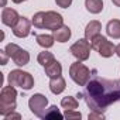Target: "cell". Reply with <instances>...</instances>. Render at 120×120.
I'll use <instances>...</instances> for the list:
<instances>
[{"mask_svg": "<svg viewBox=\"0 0 120 120\" xmlns=\"http://www.w3.org/2000/svg\"><path fill=\"white\" fill-rule=\"evenodd\" d=\"M61 106H62L65 110H75V109H78L79 103H78V100H76L75 98H72V96H67V98H62V100H61Z\"/></svg>", "mask_w": 120, "mask_h": 120, "instance_id": "44dd1931", "label": "cell"}, {"mask_svg": "<svg viewBox=\"0 0 120 120\" xmlns=\"http://www.w3.org/2000/svg\"><path fill=\"white\" fill-rule=\"evenodd\" d=\"M85 7L92 14H99L103 10V0H85Z\"/></svg>", "mask_w": 120, "mask_h": 120, "instance_id": "e0dca14e", "label": "cell"}, {"mask_svg": "<svg viewBox=\"0 0 120 120\" xmlns=\"http://www.w3.org/2000/svg\"><path fill=\"white\" fill-rule=\"evenodd\" d=\"M90 41L86 40V38H79L75 44L71 45V54L79 59V61H86V59H89V55H90Z\"/></svg>", "mask_w": 120, "mask_h": 120, "instance_id": "52a82bcc", "label": "cell"}, {"mask_svg": "<svg viewBox=\"0 0 120 120\" xmlns=\"http://www.w3.org/2000/svg\"><path fill=\"white\" fill-rule=\"evenodd\" d=\"M31 24H33V21H30L27 17H20L17 24L13 27V34L19 38L28 37V34L31 33Z\"/></svg>", "mask_w": 120, "mask_h": 120, "instance_id": "30bf717a", "label": "cell"}, {"mask_svg": "<svg viewBox=\"0 0 120 120\" xmlns=\"http://www.w3.org/2000/svg\"><path fill=\"white\" fill-rule=\"evenodd\" d=\"M16 100H17L16 86H11V85L4 86L2 89V93H0V114L3 117L16 110V106H17Z\"/></svg>", "mask_w": 120, "mask_h": 120, "instance_id": "7a4b0ae2", "label": "cell"}, {"mask_svg": "<svg viewBox=\"0 0 120 120\" xmlns=\"http://www.w3.org/2000/svg\"><path fill=\"white\" fill-rule=\"evenodd\" d=\"M114 52H116V55L120 58V44H119V45H116V51H114Z\"/></svg>", "mask_w": 120, "mask_h": 120, "instance_id": "83f0119b", "label": "cell"}, {"mask_svg": "<svg viewBox=\"0 0 120 120\" xmlns=\"http://www.w3.org/2000/svg\"><path fill=\"white\" fill-rule=\"evenodd\" d=\"M88 119H89V120H95V119H99V120H103V119H105V114H103V112H98V110H92V112L89 113V116H88Z\"/></svg>", "mask_w": 120, "mask_h": 120, "instance_id": "cb8c5ba5", "label": "cell"}, {"mask_svg": "<svg viewBox=\"0 0 120 120\" xmlns=\"http://www.w3.org/2000/svg\"><path fill=\"white\" fill-rule=\"evenodd\" d=\"M90 45H92V49L98 51L99 55H102L103 58H109V56H112L113 54H116V52H114V51H116L114 44L110 42L106 37H103V35H100V34H98L96 37L92 38Z\"/></svg>", "mask_w": 120, "mask_h": 120, "instance_id": "5b68a950", "label": "cell"}, {"mask_svg": "<svg viewBox=\"0 0 120 120\" xmlns=\"http://www.w3.org/2000/svg\"><path fill=\"white\" fill-rule=\"evenodd\" d=\"M112 2H113V4H114V6L120 7V0H112Z\"/></svg>", "mask_w": 120, "mask_h": 120, "instance_id": "f1b7e54d", "label": "cell"}, {"mask_svg": "<svg viewBox=\"0 0 120 120\" xmlns=\"http://www.w3.org/2000/svg\"><path fill=\"white\" fill-rule=\"evenodd\" d=\"M13 3H16V4H20V3H23V2H26V0H11Z\"/></svg>", "mask_w": 120, "mask_h": 120, "instance_id": "f546056e", "label": "cell"}, {"mask_svg": "<svg viewBox=\"0 0 120 120\" xmlns=\"http://www.w3.org/2000/svg\"><path fill=\"white\" fill-rule=\"evenodd\" d=\"M69 76L71 79L79 85V86H85L89 81H90V71L86 65L82 64V61H78L74 62L71 67H69Z\"/></svg>", "mask_w": 120, "mask_h": 120, "instance_id": "277c9868", "label": "cell"}, {"mask_svg": "<svg viewBox=\"0 0 120 120\" xmlns=\"http://www.w3.org/2000/svg\"><path fill=\"white\" fill-rule=\"evenodd\" d=\"M67 88V83H65V79L59 75L56 78H51L49 81V90L54 93V95H59V93H62Z\"/></svg>", "mask_w": 120, "mask_h": 120, "instance_id": "7c38bea8", "label": "cell"}, {"mask_svg": "<svg viewBox=\"0 0 120 120\" xmlns=\"http://www.w3.org/2000/svg\"><path fill=\"white\" fill-rule=\"evenodd\" d=\"M9 85L11 86H19L24 90H30L34 86V78L31 76V74L21 71V69H14L10 71L9 76H7Z\"/></svg>", "mask_w": 120, "mask_h": 120, "instance_id": "3957f363", "label": "cell"}, {"mask_svg": "<svg viewBox=\"0 0 120 120\" xmlns=\"http://www.w3.org/2000/svg\"><path fill=\"white\" fill-rule=\"evenodd\" d=\"M83 99L89 109L105 112L110 105L120 100V79H105L100 76L92 78L83 90Z\"/></svg>", "mask_w": 120, "mask_h": 120, "instance_id": "6da1fadb", "label": "cell"}, {"mask_svg": "<svg viewBox=\"0 0 120 120\" xmlns=\"http://www.w3.org/2000/svg\"><path fill=\"white\" fill-rule=\"evenodd\" d=\"M55 3L58 7H62V9H68L72 4V0H55Z\"/></svg>", "mask_w": 120, "mask_h": 120, "instance_id": "d4e9b609", "label": "cell"}, {"mask_svg": "<svg viewBox=\"0 0 120 120\" xmlns=\"http://www.w3.org/2000/svg\"><path fill=\"white\" fill-rule=\"evenodd\" d=\"M100 30H102V24L98 21V20H92L90 23H88L86 28H85V38L92 41L93 37H96L98 34H100Z\"/></svg>", "mask_w": 120, "mask_h": 120, "instance_id": "4fadbf2b", "label": "cell"}, {"mask_svg": "<svg viewBox=\"0 0 120 120\" xmlns=\"http://www.w3.org/2000/svg\"><path fill=\"white\" fill-rule=\"evenodd\" d=\"M45 68V74H47V76L51 79V78H56V76H59L62 74V65L59 64L56 59L55 61H52L51 64H48L47 67H44Z\"/></svg>", "mask_w": 120, "mask_h": 120, "instance_id": "2e32d148", "label": "cell"}, {"mask_svg": "<svg viewBox=\"0 0 120 120\" xmlns=\"http://www.w3.org/2000/svg\"><path fill=\"white\" fill-rule=\"evenodd\" d=\"M64 117H65V119H81V117H82V114H81V112H75V110H65Z\"/></svg>", "mask_w": 120, "mask_h": 120, "instance_id": "603a6c76", "label": "cell"}, {"mask_svg": "<svg viewBox=\"0 0 120 120\" xmlns=\"http://www.w3.org/2000/svg\"><path fill=\"white\" fill-rule=\"evenodd\" d=\"M44 17H45V11H38L34 14L33 17V26L35 28H44Z\"/></svg>", "mask_w": 120, "mask_h": 120, "instance_id": "7402d4cb", "label": "cell"}, {"mask_svg": "<svg viewBox=\"0 0 120 120\" xmlns=\"http://www.w3.org/2000/svg\"><path fill=\"white\" fill-rule=\"evenodd\" d=\"M71 28L68 27V26H62V27H59L58 30H55L54 31V38H55V41H58V42H67L69 38H71Z\"/></svg>", "mask_w": 120, "mask_h": 120, "instance_id": "9a60e30c", "label": "cell"}, {"mask_svg": "<svg viewBox=\"0 0 120 120\" xmlns=\"http://www.w3.org/2000/svg\"><path fill=\"white\" fill-rule=\"evenodd\" d=\"M0 56H2V65H6V64H7V59H9V55L6 54L4 49L0 51Z\"/></svg>", "mask_w": 120, "mask_h": 120, "instance_id": "484cf974", "label": "cell"}, {"mask_svg": "<svg viewBox=\"0 0 120 120\" xmlns=\"http://www.w3.org/2000/svg\"><path fill=\"white\" fill-rule=\"evenodd\" d=\"M47 105H48V99L41 95V93H35L28 100V107L31 110V113H34V116L42 119L44 114H45V109H47Z\"/></svg>", "mask_w": 120, "mask_h": 120, "instance_id": "ba28073f", "label": "cell"}, {"mask_svg": "<svg viewBox=\"0 0 120 120\" xmlns=\"http://www.w3.org/2000/svg\"><path fill=\"white\" fill-rule=\"evenodd\" d=\"M4 51L9 55V58L13 59V62L17 67H24V65H27L30 62V54L26 49L20 48L17 44H13V42L7 44L6 48H4Z\"/></svg>", "mask_w": 120, "mask_h": 120, "instance_id": "8992f818", "label": "cell"}, {"mask_svg": "<svg viewBox=\"0 0 120 120\" xmlns=\"http://www.w3.org/2000/svg\"><path fill=\"white\" fill-rule=\"evenodd\" d=\"M4 119H6V120H10V119H21V114L11 112V113H9L7 116H4Z\"/></svg>", "mask_w": 120, "mask_h": 120, "instance_id": "4316f807", "label": "cell"}, {"mask_svg": "<svg viewBox=\"0 0 120 120\" xmlns=\"http://www.w3.org/2000/svg\"><path fill=\"white\" fill-rule=\"evenodd\" d=\"M35 40H37L38 45H41L42 48H51L55 41L54 35H51V34H37Z\"/></svg>", "mask_w": 120, "mask_h": 120, "instance_id": "ac0fdd59", "label": "cell"}, {"mask_svg": "<svg viewBox=\"0 0 120 120\" xmlns=\"http://www.w3.org/2000/svg\"><path fill=\"white\" fill-rule=\"evenodd\" d=\"M20 20V16L19 13L14 10V9H10V7H4L3 11H2V23L7 27H14L17 24V21Z\"/></svg>", "mask_w": 120, "mask_h": 120, "instance_id": "8fae6325", "label": "cell"}, {"mask_svg": "<svg viewBox=\"0 0 120 120\" xmlns=\"http://www.w3.org/2000/svg\"><path fill=\"white\" fill-rule=\"evenodd\" d=\"M37 61H38V64H41L42 67H47L48 64H51L52 61H55V58H54V54H52V52L42 51V52H40V54H38Z\"/></svg>", "mask_w": 120, "mask_h": 120, "instance_id": "d6986e66", "label": "cell"}, {"mask_svg": "<svg viewBox=\"0 0 120 120\" xmlns=\"http://www.w3.org/2000/svg\"><path fill=\"white\" fill-rule=\"evenodd\" d=\"M106 33H107L109 37H112L114 40H119L120 38V20H117V19L110 20L106 24Z\"/></svg>", "mask_w": 120, "mask_h": 120, "instance_id": "5bb4252c", "label": "cell"}, {"mask_svg": "<svg viewBox=\"0 0 120 120\" xmlns=\"http://www.w3.org/2000/svg\"><path fill=\"white\" fill-rule=\"evenodd\" d=\"M64 117V114L58 110V107L56 106H51V107H48L47 109V112H45V114H44V117L42 119H48V120H61Z\"/></svg>", "mask_w": 120, "mask_h": 120, "instance_id": "ffe728a7", "label": "cell"}, {"mask_svg": "<svg viewBox=\"0 0 120 120\" xmlns=\"http://www.w3.org/2000/svg\"><path fill=\"white\" fill-rule=\"evenodd\" d=\"M62 26H64V19L59 13H56V11H45V17H44V28L45 30H51L54 33L55 30H58Z\"/></svg>", "mask_w": 120, "mask_h": 120, "instance_id": "9c48e42d", "label": "cell"}, {"mask_svg": "<svg viewBox=\"0 0 120 120\" xmlns=\"http://www.w3.org/2000/svg\"><path fill=\"white\" fill-rule=\"evenodd\" d=\"M2 6H3V7H6V0H2Z\"/></svg>", "mask_w": 120, "mask_h": 120, "instance_id": "4dcf8cb0", "label": "cell"}]
</instances>
